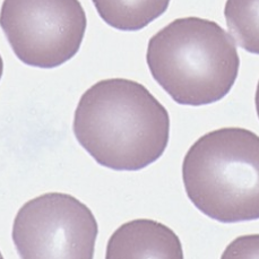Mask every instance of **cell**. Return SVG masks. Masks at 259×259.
I'll list each match as a JSON object with an SVG mask.
<instances>
[{"instance_id":"cell-1","label":"cell","mask_w":259,"mask_h":259,"mask_svg":"<svg viewBox=\"0 0 259 259\" xmlns=\"http://www.w3.org/2000/svg\"><path fill=\"white\" fill-rule=\"evenodd\" d=\"M76 140L100 165L138 171L157 161L170 138L167 110L135 80H100L81 95L73 124Z\"/></svg>"},{"instance_id":"cell-2","label":"cell","mask_w":259,"mask_h":259,"mask_svg":"<svg viewBox=\"0 0 259 259\" xmlns=\"http://www.w3.org/2000/svg\"><path fill=\"white\" fill-rule=\"evenodd\" d=\"M146 61L153 78L172 100L190 107L227 97L240 67L230 33L199 17L178 18L153 35Z\"/></svg>"},{"instance_id":"cell-3","label":"cell","mask_w":259,"mask_h":259,"mask_svg":"<svg viewBox=\"0 0 259 259\" xmlns=\"http://www.w3.org/2000/svg\"><path fill=\"white\" fill-rule=\"evenodd\" d=\"M186 194L221 223L259 220V136L240 127L205 134L182 162Z\"/></svg>"},{"instance_id":"cell-4","label":"cell","mask_w":259,"mask_h":259,"mask_svg":"<svg viewBox=\"0 0 259 259\" xmlns=\"http://www.w3.org/2000/svg\"><path fill=\"white\" fill-rule=\"evenodd\" d=\"M88 26L79 0H4L0 27L23 64L51 69L77 54Z\"/></svg>"},{"instance_id":"cell-5","label":"cell","mask_w":259,"mask_h":259,"mask_svg":"<svg viewBox=\"0 0 259 259\" xmlns=\"http://www.w3.org/2000/svg\"><path fill=\"white\" fill-rule=\"evenodd\" d=\"M98 233L88 206L68 194L48 193L22 206L12 236L24 259H92Z\"/></svg>"},{"instance_id":"cell-6","label":"cell","mask_w":259,"mask_h":259,"mask_svg":"<svg viewBox=\"0 0 259 259\" xmlns=\"http://www.w3.org/2000/svg\"><path fill=\"white\" fill-rule=\"evenodd\" d=\"M105 257L182 259L184 250L179 237L169 227L153 220L138 219L122 224L112 233Z\"/></svg>"},{"instance_id":"cell-7","label":"cell","mask_w":259,"mask_h":259,"mask_svg":"<svg viewBox=\"0 0 259 259\" xmlns=\"http://www.w3.org/2000/svg\"><path fill=\"white\" fill-rule=\"evenodd\" d=\"M171 0H92L102 20L120 31H140L166 12Z\"/></svg>"},{"instance_id":"cell-8","label":"cell","mask_w":259,"mask_h":259,"mask_svg":"<svg viewBox=\"0 0 259 259\" xmlns=\"http://www.w3.org/2000/svg\"><path fill=\"white\" fill-rule=\"evenodd\" d=\"M224 16L237 45L259 55V0H227Z\"/></svg>"},{"instance_id":"cell-9","label":"cell","mask_w":259,"mask_h":259,"mask_svg":"<svg viewBox=\"0 0 259 259\" xmlns=\"http://www.w3.org/2000/svg\"><path fill=\"white\" fill-rule=\"evenodd\" d=\"M222 258H259V234L233 240L225 248Z\"/></svg>"},{"instance_id":"cell-10","label":"cell","mask_w":259,"mask_h":259,"mask_svg":"<svg viewBox=\"0 0 259 259\" xmlns=\"http://www.w3.org/2000/svg\"><path fill=\"white\" fill-rule=\"evenodd\" d=\"M255 104H256V111H257L258 118H259V81H258L257 90H256V95H255Z\"/></svg>"},{"instance_id":"cell-11","label":"cell","mask_w":259,"mask_h":259,"mask_svg":"<svg viewBox=\"0 0 259 259\" xmlns=\"http://www.w3.org/2000/svg\"><path fill=\"white\" fill-rule=\"evenodd\" d=\"M3 73H4V61H3L2 56H0V79L3 77Z\"/></svg>"},{"instance_id":"cell-12","label":"cell","mask_w":259,"mask_h":259,"mask_svg":"<svg viewBox=\"0 0 259 259\" xmlns=\"http://www.w3.org/2000/svg\"><path fill=\"white\" fill-rule=\"evenodd\" d=\"M3 258V255H2V252H0V259H2Z\"/></svg>"}]
</instances>
